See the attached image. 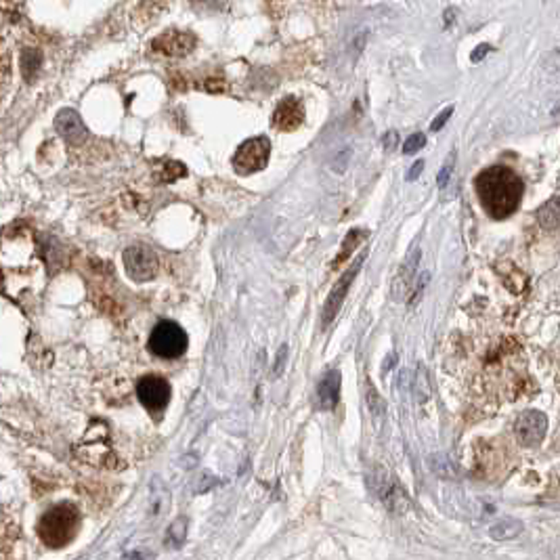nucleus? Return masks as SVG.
I'll return each instance as SVG.
<instances>
[{
	"label": "nucleus",
	"instance_id": "nucleus-18",
	"mask_svg": "<svg viewBox=\"0 0 560 560\" xmlns=\"http://www.w3.org/2000/svg\"><path fill=\"white\" fill-rule=\"evenodd\" d=\"M185 174H187V168L181 162H176V160H164L160 164V170H158V179L162 183H172V181L181 179Z\"/></svg>",
	"mask_w": 560,
	"mask_h": 560
},
{
	"label": "nucleus",
	"instance_id": "nucleus-17",
	"mask_svg": "<svg viewBox=\"0 0 560 560\" xmlns=\"http://www.w3.org/2000/svg\"><path fill=\"white\" fill-rule=\"evenodd\" d=\"M522 531V522L520 520H514V518H506L497 524H493L489 529V535L495 539V541H508V539H514L518 537Z\"/></svg>",
	"mask_w": 560,
	"mask_h": 560
},
{
	"label": "nucleus",
	"instance_id": "nucleus-24",
	"mask_svg": "<svg viewBox=\"0 0 560 560\" xmlns=\"http://www.w3.org/2000/svg\"><path fill=\"white\" fill-rule=\"evenodd\" d=\"M361 237H365V231H361V229H355V231H351V233L347 235V248L340 252V256H338V260L334 262V266H336V264H340V262H342V260L349 256L351 243H359V239H361Z\"/></svg>",
	"mask_w": 560,
	"mask_h": 560
},
{
	"label": "nucleus",
	"instance_id": "nucleus-20",
	"mask_svg": "<svg viewBox=\"0 0 560 560\" xmlns=\"http://www.w3.org/2000/svg\"><path fill=\"white\" fill-rule=\"evenodd\" d=\"M158 489V485H156V480H153V489H151V506H149V514L151 516H160L164 510V506H166V501H168V497H166V489H162V483H160V491H156Z\"/></svg>",
	"mask_w": 560,
	"mask_h": 560
},
{
	"label": "nucleus",
	"instance_id": "nucleus-11",
	"mask_svg": "<svg viewBox=\"0 0 560 560\" xmlns=\"http://www.w3.org/2000/svg\"><path fill=\"white\" fill-rule=\"evenodd\" d=\"M55 128L57 133L72 145H82L89 137V130L82 122V118L78 116L76 109H61L55 118Z\"/></svg>",
	"mask_w": 560,
	"mask_h": 560
},
{
	"label": "nucleus",
	"instance_id": "nucleus-15",
	"mask_svg": "<svg viewBox=\"0 0 560 560\" xmlns=\"http://www.w3.org/2000/svg\"><path fill=\"white\" fill-rule=\"evenodd\" d=\"M20 68H22L26 82H32L43 68V53L38 49H24L20 57Z\"/></svg>",
	"mask_w": 560,
	"mask_h": 560
},
{
	"label": "nucleus",
	"instance_id": "nucleus-16",
	"mask_svg": "<svg viewBox=\"0 0 560 560\" xmlns=\"http://www.w3.org/2000/svg\"><path fill=\"white\" fill-rule=\"evenodd\" d=\"M537 220L543 229L560 227V197H552L550 202H545L537 212Z\"/></svg>",
	"mask_w": 560,
	"mask_h": 560
},
{
	"label": "nucleus",
	"instance_id": "nucleus-2",
	"mask_svg": "<svg viewBox=\"0 0 560 560\" xmlns=\"http://www.w3.org/2000/svg\"><path fill=\"white\" fill-rule=\"evenodd\" d=\"M80 529V512L74 504H59L38 522V535L49 547L68 545Z\"/></svg>",
	"mask_w": 560,
	"mask_h": 560
},
{
	"label": "nucleus",
	"instance_id": "nucleus-32",
	"mask_svg": "<svg viewBox=\"0 0 560 560\" xmlns=\"http://www.w3.org/2000/svg\"><path fill=\"white\" fill-rule=\"evenodd\" d=\"M420 384H422V386H428V380H426V372H424V370L418 372V386H420ZM418 395H422V397L426 399V397H428V388H424V391L418 388Z\"/></svg>",
	"mask_w": 560,
	"mask_h": 560
},
{
	"label": "nucleus",
	"instance_id": "nucleus-8",
	"mask_svg": "<svg viewBox=\"0 0 560 560\" xmlns=\"http://www.w3.org/2000/svg\"><path fill=\"white\" fill-rule=\"evenodd\" d=\"M545 428H547L545 416L541 411H535V409L522 411L516 420V434H518L520 443L527 447L539 445L545 437Z\"/></svg>",
	"mask_w": 560,
	"mask_h": 560
},
{
	"label": "nucleus",
	"instance_id": "nucleus-25",
	"mask_svg": "<svg viewBox=\"0 0 560 560\" xmlns=\"http://www.w3.org/2000/svg\"><path fill=\"white\" fill-rule=\"evenodd\" d=\"M451 172H453V153L449 156V160L445 162V166L441 168V172H439V176H437V185H439L441 189L447 187V183H449V179H451Z\"/></svg>",
	"mask_w": 560,
	"mask_h": 560
},
{
	"label": "nucleus",
	"instance_id": "nucleus-14",
	"mask_svg": "<svg viewBox=\"0 0 560 560\" xmlns=\"http://www.w3.org/2000/svg\"><path fill=\"white\" fill-rule=\"evenodd\" d=\"M418 260H420V250L416 248L407 256V260L401 264V268H399V273L395 277V282H393V298L395 301H403L407 296V292H409V288L414 284V275H416V268H418Z\"/></svg>",
	"mask_w": 560,
	"mask_h": 560
},
{
	"label": "nucleus",
	"instance_id": "nucleus-12",
	"mask_svg": "<svg viewBox=\"0 0 560 560\" xmlns=\"http://www.w3.org/2000/svg\"><path fill=\"white\" fill-rule=\"evenodd\" d=\"M376 472H378V476H376V491L384 499V504L391 510H395V512H403L405 508H409V501L405 497V491L399 489V485L391 478V474L386 470H382V468H378Z\"/></svg>",
	"mask_w": 560,
	"mask_h": 560
},
{
	"label": "nucleus",
	"instance_id": "nucleus-9",
	"mask_svg": "<svg viewBox=\"0 0 560 560\" xmlns=\"http://www.w3.org/2000/svg\"><path fill=\"white\" fill-rule=\"evenodd\" d=\"M193 47H195V36L191 32H179V30H168L151 43L153 51L168 57H185L193 51Z\"/></svg>",
	"mask_w": 560,
	"mask_h": 560
},
{
	"label": "nucleus",
	"instance_id": "nucleus-4",
	"mask_svg": "<svg viewBox=\"0 0 560 560\" xmlns=\"http://www.w3.org/2000/svg\"><path fill=\"white\" fill-rule=\"evenodd\" d=\"M268 156H271V143L266 137L248 139L237 147L233 156V168L237 174H243V176L254 174L268 164Z\"/></svg>",
	"mask_w": 560,
	"mask_h": 560
},
{
	"label": "nucleus",
	"instance_id": "nucleus-10",
	"mask_svg": "<svg viewBox=\"0 0 560 560\" xmlns=\"http://www.w3.org/2000/svg\"><path fill=\"white\" fill-rule=\"evenodd\" d=\"M305 122V107L296 97H286L277 103L273 112V126L282 133H292Z\"/></svg>",
	"mask_w": 560,
	"mask_h": 560
},
{
	"label": "nucleus",
	"instance_id": "nucleus-6",
	"mask_svg": "<svg viewBox=\"0 0 560 560\" xmlns=\"http://www.w3.org/2000/svg\"><path fill=\"white\" fill-rule=\"evenodd\" d=\"M137 397L149 411H162L170 401V384L166 378L156 374L143 376L137 382Z\"/></svg>",
	"mask_w": 560,
	"mask_h": 560
},
{
	"label": "nucleus",
	"instance_id": "nucleus-3",
	"mask_svg": "<svg viewBox=\"0 0 560 560\" xmlns=\"http://www.w3.org/2000/svg\"><path fill=\"white\" fill-rule=\"evenodd\" d=\"M149 351L158 359H179L187 351V334L174 321H160L149 336Z\"/></svg>",
	"mask_w": 560,
	"mask_h": 560
},
{
	"label": "nucleus",
	"instance_id": "nucleus-30",
	"mask_svg": "<svg viewBox=\"0 0 560 560\" xmlns=\"http://www.w3.org/2000/svg\"><path fill=\"white\" fill-rule=\"evenodd\" d=\"M489 51H491V47H489V45H478V47H476V51L472 53V57H470V59H472L474 63H478V61H480V59H483V57H485Z\"/></svg>",
	"mask_w": 560,
	"mask_h": 560
},
{
	"label": "nucleus",
	"instance_id": "nucleus-28",
	"mask_svg": "<svg viewBox=\"0 0 560 560\" xmlns=\"http://www.w3.org/2000/svg\"><path fill=\"white\" fill-rule=\"evenodd\" d=\"M286 357H288V347H282V349H279V353H277V363H275V368H273V374H275V376L282 374Z\"/></svg>",
	"mask_w": 560,
	"mask_h": 560
},
{
	"label": "nucleus",
	"instance_id": "nucleus-33",
	"mask_svg": "<svg viewBox=\"0 0 560 560\" xmlns=\"http://www.w3.org/2000/svg\"><path fill=\"white\" fill-rule=\"evenodd\" d=\"M395 145H397V133H395V130H391V133L384 137V147L391 151V149H395Z\"/></svg>",
	"mask_w": 560,
	"mask_h": 560
},
{
	"label": "nucleus",
	"instance_id": "nucleus-23",
	"mask_svg": "<svg viewBox=\"0 0 560 560\" xmlns=\"http://www.w3.org/2000/svg\"><path fill=\"white\" fill-rule=\"evenodd\" d=\"M430 466H432V470L439 472L441 476L451 478V476L455 474V472H453V466H451L445 457H430Z\"/></svg>",
	"mask_w": 560,
	"mask_h": 560
},
{
	"label": "nucleus",
	"instance_id": "nucleus-21",
	"mask_svg": "<svg viewBox=\"0 0 560 560\" xmlns=\"http://www.w3.org/2000/svg\"><path fill=\"white\" fill-rule=\"evenodd\" d=\"M368 403H370V409H372V416H374L376 424H380V422H382V416H384V403H382V399L376 395V391H374L372 384H370V388H368Z\"/></svg>",
	"mask_w": 560,
	"mask_h": 560
},
{
	"label": "nucleus",
	"instance_id": "nucleus-13",
	"mask_svg": "<svg viewBox=\"0 0 560 560\" xmlns=\"http://www.w3.org/2000/svg\"><path fill=\"white\" fill-rule=\"evenodd\" d=\"M338 399H340V372L330 370L317 384V403L321 409L330 411L338 405Z\"/></svg>",
	"mask_w": 560,
	"mask_h": 560
},
{
	"label": "nucleus",
	"instance_id": "nucleus-31",
	"mask_svg": "<svg viewBox=\"0 0 560 560\" xmlns=\"http://www.w3.org/2000/svg\"><path fill=\"white\" fill-rule=\"evenodd\" d=\"M424 170V162L422 160H418L411 168H409V172H407V181H416L418 176H420V172Z\"/></svg>",
	"mask_w": 560,
	"mask_h": 560
},
{
	"label": "nucleus",
	"instance_id": "nucleus-22",
	"mask_svg": "<svg viewBox=\"0 0 560 560\" xmlns=\"http://www.w3.org/2000/svg\"><path fill=\"white\" fill-rule=\"evenodd\" d=\"M424 145H426V137H424L422 133H416V135H411V137L403 143V153L411 156V153L420 151Z\"/></svg>",
	"mask_w": 560,
	"mask_h": 560
},
{
	"label": "nucleus",
	"instance_id": "nucleus-5",
	"mask_svg": "<svg viewBox=\"0 0 560 560\" xmlns=\"http://www.w3.org/2000/svg\"><path fill=\"white\" fill-rule=\"evenodd\" d=\"M124 266L135 282H149L158 273V256L149 245L135 243L124 250Z\"/></svg>",
	"mask_w": 560,
	"mask_h": 560
},
{
	"label": "nucleus",
	"instance_id": "nucleus-29",
	"mask_svg": "<svg viewBox=\"0 0 560 560\" xmlns=\"http://www.w3.org/2000/svg\"><path fill=\"white\" fill-rule=\"evenodd\" d=\"M24 0H5V13L7 15H17L20 13V7H22Z\"/></svg>",
	"mask_w": 560,
	"mask_h": 560
},
{
	"label": "nucleus",
	"instance_id": "nucleus-26",
	"mask_svg": "<svg viewBox=\"0 0 560 560\" xmlns=\"http://www.w3.org/2000/svg\"><path fill=\"white\" fill-rule=\"evenodd\" d=\"M191 5L199 11H214L220 7V0H191Z\"/></svg>",
	"mask_w": 560,
	"mask_h": 560
},
{
	"label": "nucleus",
	"instance_id": "nucleus-19",
	"mask_svg": "<svg viewBox=\"0 0 560 560\" xmlns=\"http://www.w3.org/2000/svg\"><path fill=\"white\" fill-rule=\"evenodd\" d=\"M185 537H187V518H176L170 527H168V533H166V545L170 543L172 547H181L185 543Z\"/></svg>",
	"mask_w": 560,
	"mask_h": 560
},
{
	"label": "nucleus",
	"instance_id": "nucleus-27",
	"mask_svg": "<svg viewBox=\"0 0 560 560\" xmlns=\"http://www.w3.org/2000/svg\"><path fill=\"white\" fill-rule=\"evenodd\" d=\"M451 114H453V107H447L443 114H439V116L434 118V122L430 124V130H434V133H437V130H441V128L445 126V122L451 118Z\"/></svg>",
	"mask_w": 560,
	"mask_h": 560
},
{
	"label": "nucleus",
	"instance_id": "nucleus-7",
	"mask_svg": "<svg viewBox=\"0 0 560 560\" xmlns=\"http://www.w3.org/2000/svg\"><path fill=\"white\" fill-rule=\"evenodd\" d=\"M365 256H368V252L359 254L357 260H355V264H351V266L345 271V275L336 282V286H334V290L330 292V296H328V301H326V307H324V326H330L332 319L336 317V313L340 311V307H342V303H345V298H347V294H349L351 284L355 282V277H357L359 268L363 266Z\"/></svg>",
	"mask_w": 560,
	"mask_h": 560
},
{
	"label": "nucleus",
	"instance_id": "nucleus-1",
	"mask_svg": "<svg viewBox=\"0 0 560 560\" xmlns=\"http://www.w3.org/2000/svg\"><path fill=\"white\" fill-rule=\"evenodd\" d=\"M474 189L487 214L495 220H504L520 206L524 183L514 170L506 166H491L476 176Z\"/></svg>",
	"mask_w": 560,
	"mask_h": 560
}]
</instances>
